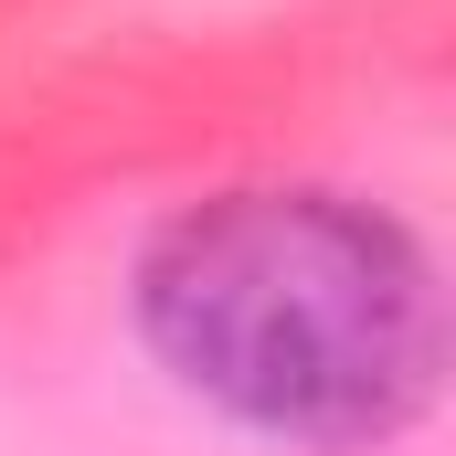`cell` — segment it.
I'll list each match as a JSON object with an SVG mask.
<instances>
[{
  "label": "cell",
  "mask_w": 456,
  "mask_h": 456,
  "mask_svg": "<svg viewBox=\"0 0 456 456\" xmlns=\"http://www.w3.org/2000/svg\"><path fill=\"white\" fill-rule=\"evenodd\" d=\"M149 350L297 446H382L436 403L446 308L425 244L350 191H224L138 255Z\"/></svg>",
  "instance_id": "cell-1"
}]
</instances>
